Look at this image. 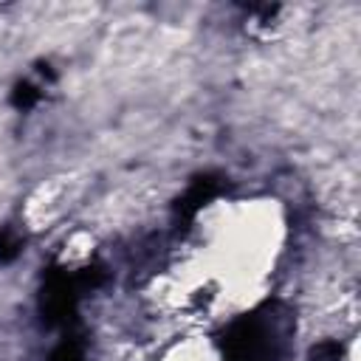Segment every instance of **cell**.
Listing matches in <instances>:
<instances>
[{
	"label": "cell",
	"instance_id": "6da1fadb",
	"mask_svg": "<svg viewBox=\"0 0 361 361\" xmlns=\"http://www.w3.org/2000/svg\"><path fill=\"white\" fill-rule=\"evenodd\" d=\"M293 336V316L282 302H265L262 307L234 319L220 336L223 361H282Z\"/></svg>",
	"mask_w": 361,
	"mask_h": 361
},
{
	"label": "cell",
	"instance_id": "7a4b0ae2",
	"mask_svg": "<svg viewBox=\"0 0 361 361\" xmlns=\"http://www.w3.org/2000/svg\"><path fill=\"white\" fill-rule=\"evenodd\" d=\"M102 282V268H82V271H51L45 276L42 285V296H39V307L45 322L51 324H68L76 316L79 299L93 290Z\"/></svg>",
	"mask_w": 361,
	"mask_h": 361
},
{
	"label": "cell",
	"instance_id": "3957f363",
	"mask_svg": "<svg viewBox=\"0 0 361 361\" xmlns=\"http://www.w3.org/2000/svg\"><path fill=\"white\" fill-rule=\"evenodd\" d=\"M220 192V178L217 175H200L189 183V189L183 192V197L175 203V214L180 220H192L214 195Z\"/></svg>",
	"mask_w": 361,
	"mask_h": 361
},
{
	"label": "cell",
	"instance_id": "277c9868",
	"mask_svg": "<svg viewBox=\"0 0 361 361\" xmlns=\"http://www.w3.org/2000/svg\"><path fill=\"white\" fill-rule=\"evenodd\" d=\"M48 361H85V344L76 336H68L56 344V350L51 353Z\"/></svg>",
	"mask_w": 361,
	"mask_h": 361
},
{
	"label": "cell",
	"instance_id": "5b68a950",
	"mask_svg": "<svg viewBox=\"0 0 361 361\" xmlns=\"http://www.w3.org/2000/svg\"><path fill=\"white\" fill-rule=\"evenodd\" d=\"M23 251V237L14 228H3L0 231V262H11L17 254Z\"/></svg>",
	"mask_w": 361,
	"mask_h": 361
},
{
	"label": "cell",
	"instance_id": "8992f818",
	"mask_svg": "<svg viewBox=\"0 0 361 361\" xmlns=\"http://www.w3.org/2000/svg\"><path fill=\"white\" fill-rule=\"evenodd\" d=\"M37 99H39V90H37L34 85H28V82L17 85V90H14V96H11V102H14L17 107H23V110H28L31 104H37Z\"/></svg>",
	"mask_w": 361,
	"mask_h": 361
},
{
	"label": "cell",
	"instance_id": "52a82bcc",
	"mask_svg": "<svg viewBox=\"0 0 361 361\" xmlns=\"http://www.w3.org/2000/svg\"><path fill=\"white\" fill-rule=\"evenodd\" d=\"M341 358V347L336 341H324L313 350V361H338Z\"/></svg>",
	"mask_w": 361,
	"mask_h": 361
}]
</instances>
